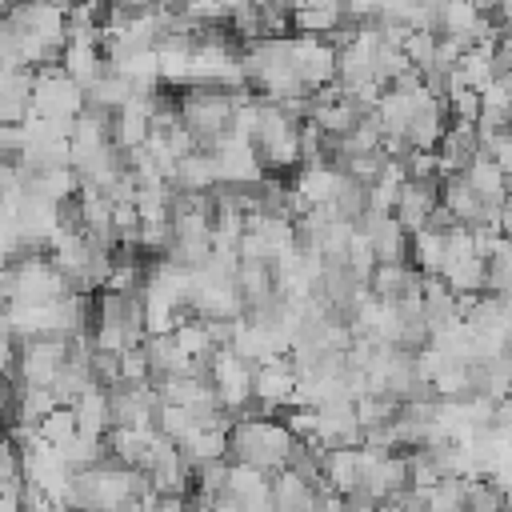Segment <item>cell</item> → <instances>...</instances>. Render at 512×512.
<instances>
[{"instance_id":"6","label":"cell","mask_w":512,"mask_h":512,"mask_svg":"<svg viewBox=\"0 0 512 512\" xmlns=\"http://www.w3.org/2000/svg\"><path fill=\"white\" fill-rule=\"evenodd\" d=\"M256 412L260 416H276V412H288L296 408V388H300V372L288 356H276V360H264L256 364Z\"/></svg>"},{"instance_id":"13","label":"cell","mask_w":512,"mask_h":512,"mask_svg":"<svg viewBox=\"0 0 512 512\" xmlns=\"http://www.w3.org/2000/svg\"><path fill=\"white\" fill-rule=\"evenodd\" d=\"M464 180L476 188V196L488 204V208H496L500 212V204L508 200V172L500 168V160L496 156H488L484 148L476 152V160L464 168Z\"/></svg>"},{"instance_id":"1","label":"cell","mask_w":512,"mask_h":512,"mask_svg":"<svg viewBox=\"0 0 512 512\" xmlns=\"http://www.w3.org/2000/svg\"><path fill=\"white\" fill-rule=\"evenodd\" d=\"M292 452H296V436L288 424L272 416L232 420V464H248L260 468L264 476H280L288 472Z\"/></svg>"},{"instance_id":"16","label":"cell","mask_w":512,"mask_h":512,"mask_svg":"<svg viewBox=\"0 0 512 512\" xmlns=\"http://www.w3.org/2000/svg\"><path fill=\"white\" fill-rule=\"evenodd\" d=\"M412 264L424 272V276H444V264H448V236L440 232H420L412 236Z\"/></svg>"},{"instance_id":"20","label":"cell","mask_w":512,"mask_h":512,"mask_svg":"<svg viewBox=\"0 0 512 512\" xmlns=\"http://www.w3.org/2000/svg\"><path fill=\"white\" fill-rule=\"evenodd\" d=\"M496 228H500L504 240H512V192H508V200L500 204V224H496Z\"/></svg>"},{"instance_id":"7","label":"cell","mask_w":512,"mask_h":512,"mask_svg":"<svg viewBox=\"0 0 512 512\" xmlns=\"http://www.w3.org/2000/svg\"><path fill=\"white\" fill-rule=\"evenodd\" d=\"M356 228L368 236V244H372V252H376V264H412V236L400 228L396 216H376V212H368Z\"/></svg>"},{"instance_id":"11","label":"cell","mask_w":512,"mask_h":512,"mask_svg":"<svg viewBox=\"0 0 512 512\" xmlns=\"http://www.w3.org/2000/svg\"><path fill=\"white\" fill-rule=\"evenodd\" d=\"M64 72L88 92L100 76H108V56H104V40H68L64 48Z\"/></svg>"},{"instance_id":"15","label":"cell","mask_w":512,"mask_h":512,"mask_svg":"<svg viewBox=\"0 0 512 512\" xmlns=\"http://www.w3.org/2000/svg\"><path fill=\"white\" fill-rule=\"evenodd\" d=\"M344 20H348V8H340V4H332V0L292 8V28H296V36H320V40H328L336 28H344Z\"/></svg>"},{"instance_id":"18","label":"cell","mask_w":512,"mask_h":512,"mask_svg":"<svg viewBox=\"0 0 512 512\" xmlns=\"http://www.w3.org/2000/svg\"><path fill=\"white\" fill-rule=\"evenodd\" d=\"M76 436H80V424H76V412H72V408H56V412L40 424V440L52 444L56 452H60L64 444H72Z\"/></svg>"},{"instance_id":"10","label":"cell","mask_w":512,"mask_h":512,"mask_svg":"<svg viewBox=\"0 0 512 512\" xmlns=\"http://www.w3.org/2000/svg\"><path fill=\"white\" fill-rule=\"evenodd\" d=\"M324 484L344 500L364 492V448H332L324 456Z\"/></svg>"},{"instance_id":"21","label":"cell","mask_w":512,"mask_h":512,"mask_svg":"<svg viewBox=\"0 0 512 512\" xmlns=\"http://www.w3.org/2000/svg\"><path fill=\"white\" fill-rule=\"evenodd\" d=\"M120 512H144V508H140V500H136V504H128V508H120Z\"/></svg>"},{"instance_id":"9","label":"cell","mask_w":512,"mask_h":512,"mask_svg":"<svg viewBox=\"0 0 512 512\" xmlns=\"http://www.w3.org/2000/svg\"><path fill=\"white\" fill-rule=\"evenodd\" d=\"M292 188H296V196H300L304 212H312V208H332V204H336V196H340V188H344V172H340V168H332V164L300 168V172H296V180H292Z\"/></svg>"},{"instance_id":"14","label":"cell","mask_w":512,"mask_h":512,"mask_svg":"<svg viewBox=\"0 0 512 512\" xmlns=\"http://www.w3.org/2000/svg\"><path fill=\"white\" fill-rule=\"evenodd\" d=\"M76 424H80V436H92V440H108L112 436V396L108 388H88L76 404Z\"/></svg>"},{"instance_id":"3","label":"cell","mask_w":512,"mask_h":512,"mask_svg":"<svg viewBox=\"0 0 512 512\" xmlns=\"http://www.w3.org/2000/svg\"><path fill=\"white\" fill-rule=\"evenodd\" d=\"M300 128L292 116H284L276 104L264 100V116H260V128H256V152H260V164L268 172H284L292 164H304V144H300Z\"/></svg>"},{"instance_id":"4","label":"cell","mask_w":512,"mask_h":512,"mask_svg":"<svg viewBox=\"0 0 512 512\" xmlns=\"http://www.w3.org/2000/svg\"><path fill=\"white\" fill-rule=\"evenodd\" d=\"M84 108H88V92L64 72V64H56V68H40V72H36L32 116L60 120V124H76V116H80Z\"/></svg>"},{"instance_id":"17","label":"cell","mask_w":512,"mask_h":512,"mask_svg":"<svg viewBox=\"0 0 512 512\" xmlns=\"http://www.w3.org/2000/svg\"><path fill=\"white\" fill-rule=\"evenodd\" d=\"M156 428H160V436H168L172 444H188V440L200 432V420H196V412H188V408H180V404H164L160 416H156Z\"/></svg>"},{"instance_id":"8","label":"cell","mask_w":512,"mask_h":512,"mask_svg":"<svg viewBox=\"0 0 512 512\" xmlns=\"http://www.w3.org/2000/svg\"><path fill=\"white\" fill-rule=\"evenodd\" d=\"M440 208V180H408L400 188V200H396V220L408 236H420L432 220V212Z\"/></svg>"},{"instance_id":"5","label":"cell","mask_w":512,"mask_h":512,"mask_svg":"<svg viewBox=\"0 0 512 512\" xmlns=\"http://www.w3.org/2000/svg\"><path fill=\"white\" fill-rule=\"evenodd\" d=\"M292 68H296L300 84L316 96V92H324V88L336 84V76H340V52L332 48V40L292 36Z\"/></svg>"},{"instance_id":"2","label":"cell","mask_w":512,"mask_h":512,"mask_svg":"<svg viewBox=\"0 0 512 512\" xmlns=\"http://www.w3.org/2000/svg\"><path fill=\"white\" fill-rule=\"evenodd\" d=\"M72 284L48 256H20L4 264V304H60Z\"/></svg>"},{"instance_id":"12","label":"cell","mask_w":512,"mask_h":512,"mask_svg":"<svg viewBox=\"0 0 512 512\" xmlns=\"http://www.w3.org/2000/svg\"><path fill=\"white\" fill-rule=\"evenodd\" d=\"M32 96H36V72L32 68L0 72V116H4V124H24L32 116Z\"/></svg>"},{"instance_id":"19","label":"cell","mask_w":512,"mask_h":512,"mask_svg":"<svg viewBox=\"0 0 512 512\" xmlns=\"http://www.w3.org/2000/svg\"><path fill=\"white\" fill-rule=\"evenodd\" d=\"M436 40H440L436 32H416V28L404 36V56L416 72H428L436 64Z\"/></svg>"}]
</instances>
